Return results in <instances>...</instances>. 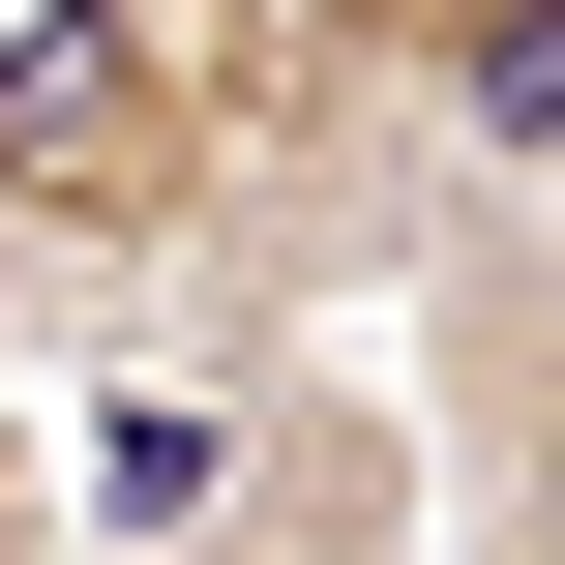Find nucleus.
<instances>
[{"mask_svg": "<svg viewBox=\"0 0 565 565\" xmlns=\"http://www.w3.org/2000/svg\"><path fill=\"white\" fill-rule=\"evenodd\" d=\"M0 565H60V447H30V417H0Z\"/></svg>", "mask_w": 565, "mask_h": 565, "instance_id": "5", "label": "nucleus"}, {"mask_svg": "<svg viewBox=\"0 0 565 565\" xmlns=\"http://www.w3.org/2000/svg\"><path fill=\"white\" fill-rule=\"evenodd\" d=\"M417 417H387V358H268V417H238V477H209V536L179 565H417Z\"/></svg>", "mask_w": 565, "mask_h": 565, "instance_id": "2", "label": "nucleus"}, {"mask_svg": "<svg viewBox=\"0 0 565 565\" xmlns=\"http://www.w3.org/2000/svg\"><path fill=\"white\" fill-rule=\"evenodd\" d=\"M268 89H298L268 0H0V238H30V298L149 358V298L209 268V209L268 149Z\"/></svg>", "mask_w": 565, "mask_h": 565, "instance_id": "1", "label": "nucleus"}, {"mask_svg": "<svg viewBox=\"0 0 565 565\" xmlns=\"http://www.w3.org/2000/svg\"><path fill=\"white\" fill-rule=\"evenodd\" d=\"M238 417H268V358H119L60 417V565H179L209 477H238Z\"/></svg>", "mask_w": 565, "mask_h": 565, "instance_id": "4", "label": "nucleus"}, {"mask_svg": "<svg viewBox=\"0 0 565 565\" xmlns=\"http://www.w3.org/2000/svg\"><path fill=\"white\" fill-rule=\"evenodd\" d=\"M268 30H298L358 119H417L447 179H477V149H565V0H268Z\"/></svg>", "mask_w": 565, "mask_h": 565, "instance_id": "3", "label": "nucleus"}, {"mask_svg": "<svg viewBox=\"0 0 565 565\" xmlns=\"http://www.w3.org/2000/svg\"><path fill=\"white\" fill-rule=\"evenodd\" d=\"M30 328H60V298H30V238H0V358H30Z\"/></svg>", "mask_w": 565, "mask_h": 565, "instance_id": "6", "label": "nucleus"}]
</instances>
